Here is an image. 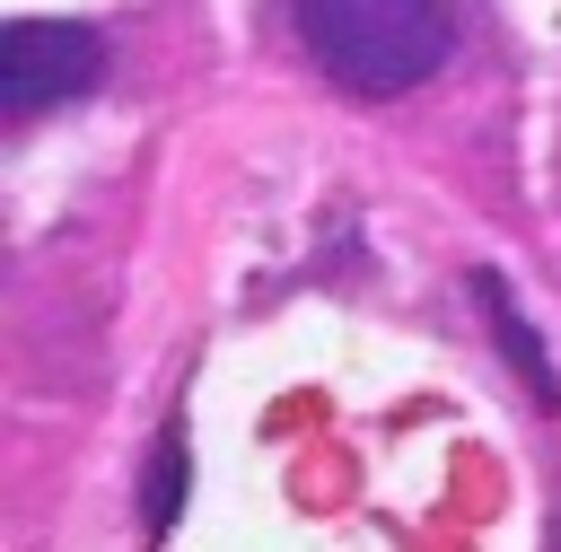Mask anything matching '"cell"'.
Returning <instances> with one entry per match:
<instances>
[{"label":"cell","mask_w":561,"mask_h":552,"mask_svg":"<svg viewBox=\"0 0 561 552\" xmlns=\"http://www.w3.org/2000/svg\"><path fill=\"white\" fill-rule=\"evenodd\" d=\"M289 26L316 70L359 105L430 88L456 53V0H289Z\"/></svg>","instance_id":"1"},{"label":"cell","mask_w":561,"mask_h":552,"mask_svg":"<svg viewBox=\"0 0 561 552\" xmlns=\"http://www.w3.org/2000/svg\"><path fill=\"white\" fill-rule=\"evenodd\" d=\"M105 79V35L96 26H70V18H18L9 44H0V96L18 123L88 96Z\"/></svg>","instance_id":"2"},{"label":"cell","mask_w":561,"mask_h":552,"mask_svg":"<svg viewBox=\"0 0 561 552\" xmlns=\"http://www.w3.org/2000/svg\"><path fill=\"white\" fill-rule=\"evenodd\" d=\"M473 298H482V324H491V342L508 350V368H517V386H526L535 403H561V368L543 359V342H535V324L517 315V298H508V280H500V272H473Z\"/></svg>","instance_id":"3"},{"label":"cell","mask_w":561,"mask_h":552,"mask_svg":"<svg viewBox=\"0 0 561 552\" xmlns=\"http://www.w3.org/2000/svg\"><path fill=\"white\" fill-rule=\"evenodd\" d=\"M184 473H193V456H184V412H167L158 456H149V499H140V526H149V534H175V517H184Z\"/></svg>","instance_id":"4"}]
</instances>
